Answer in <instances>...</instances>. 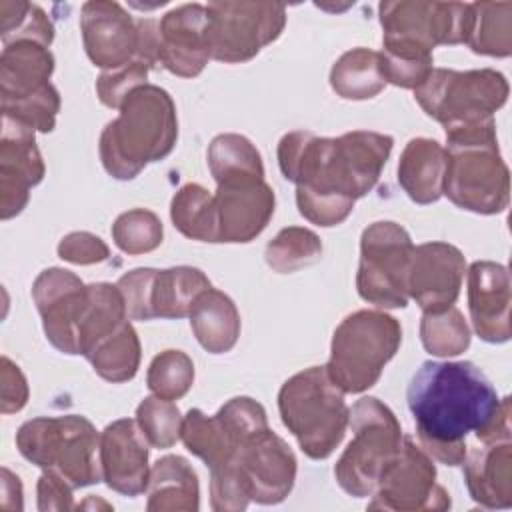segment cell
Masks as SVG:
<instances>
[{"label": "cell", "instance_id": "cell-1", "mask_svg": "<svg viewBox=\"0 0 512 512\" xmlns=\"http://www.w3.org/2000/svg\"><path fill=\"white\" fill-rule=\"evenodd\" d=\"M392 146V136L372 130H352L338 138L294 130L278 142V166L296 184L298 212L330 228L342 224L354 202L376 186Z\"/></svg>", "mask_w": 512, "mask_h": 512}, {"label": "cell", "instance_id": "cell-2", "mask_svg": "<svg viewBox=\"0 0 512 512\" xmlns=\"http://www.w3.org/2000/svg\"><path fill=\"white\" fill-rule=\"evenodd\" d=\"M406 402L420 448L446 466L464 462L470 432L478 442L510 440V398H498L472 362H422L410 378Z\"/></svg>", "mask_w": 512, "mask_h": 512}, {"label": "cell", "instance_id": "cell-3", "mask_svg": "<svg viewBox=\"0 0 512 512\" xmlns=\"http://www.w3.org/2000/svg\"><path fill=\"white\" fill-rule=\"evenodd\" d=\"M118 110V118L100 134L98 152L112 178L132 180L146 164L172 152L178 140L176 106L164 88L146 82L134 88Z\"/></svg>", "mask_w": 512, "mask_h": 512}, {"label": "cell", "instance_id": "cell-4", "mask_svg": "<svg viewBox=\"0 0 512 512\" xmlns=\"http://www.w3.org/2000/svg\"><path fill=\"white\" fill-rule=\"evenodd\" d=\"M444 132L448 146L442 194L476 214L506 210L510 176L498 150L494 118Z\"/></svg>", "mask_w": 512, "mask_h": 512}, {"label": "cell", "instance_id": "cell-5", "mask_svg": "<svg viewBox=\"0 0 512 512\" xmlns=\"http://www.w3.org/2000/svg\"><path fill=\"white\" fill-rule=\"evenodd\" d=\"M282 424L312 460L328 458L342 442L350 408L326 366H310L290 376L278 392Z\"/></svg>", "mask_w": 512, "mask_h": 512}, {"label": "cell", "instance_id": "cell-6", "mask_svg": "<svg viewBox=\"0 0 512 512\" xmlns=\"http://www.w3.org/2000/svg\"><path fill=\"white\" fill-rule=\"evenodd\" d=\"M16 446L28 462L58 472L72 488H84L104 480L100 434L86 416L32 418L18 428Z\"/></svg>", "mask_w": 512, "mask_h": 512}, {"label": "cell", "instance_id": "cell-7", "mask_svg": "<svg viewBox=\"0 0 512 512\" xmlns=\"http://www.w3.org/2000/svg\"><path fill=\"white\" fill-rule=\"evenodd\" d=\"M402 342L400 322L382 310H356L334 330L326 370L344 394L372 388Z\"/></svg>", "mask_w": 512, "mask_h": 512}, {"label": "cell", "instance_id": "cell-8", "mask_svg": "<svg viewBox=\"0 0 512 512\" xmlns=\"http://www.w3.org/2000/svg\"><path fill=\"white\" fill-rule=\"evenodd\" d=\"M378 12L384 58L432 64L436 46L466 42L470 4L400 0L382 2Z\"/></svg>", "mask_w": 512, "mask_h": 512}, {"label": "cell", "instance_id": "cell-9", "mask_svg": "<svg viewBox=\"0 0 512 512\" xmlns=\"http://www.w3.org/2000/svg\"><path fill=\"white\" fill-rule=\"evenodd\" d=\"M352 440L334 466L340 488L354 496H372L384 468L402 446V428L394 412L374 396L360 398L348 418Z\"/></svg>", "mask_w": 512, "mask_h": 512}, {"label": "cell", "instance_id": "cell-10", "mask_svg": "<svg viewBox=\"0 0 512 512\" xmlns=\"http://www.w3.org/2000/svg\"><path fill=\"white\" fill-rule=\"evenodd\" d=\"M508 92L506 76L492 68L464 72L432 68L414 88V98L444 130H452L494 118V112L506 104Z\"/></svg>", "mask_w": 512, "mask_h": 512}, {"label": "cell", "instance_id": "cell-11", "mask_svg": "<svg viewBox=\"0 0 512 512\" xmlns=\"http://www.w3.org/2000/svg\"><path fill=\"white\" fill-rule=\"evenodd\" d=\"M412 250V238L400 224L390 220L370 224L360 238L356 274L360 298L378 308H406Z\"/></svg>", "mask_w": 512, "mask_h": 512}, {"label": "cell", "instance_id": "cell-12", "mask_svg": "<svg viewBox=\"0 0 512 512\" xmlns=\"http://www.w3.org/2000/svg\"><path fill=\"white\" fill-rule=\"evenodd\" d=\"M208 36L212 58L226 64L252 60L286 26V8L278 2H210Z\"/></svg>", "mask_w": 512, "mask_h": 512}, {"label": "cell", "instance_id": "cell-13", "mask_svg": "<svg viewBox=\"0 0 512 512\" xmlns=\"http://www.w3.org/2000/svg\"><path fill=\"white\" fill-rule=\"evenodd\" d=\"M450 504V494L436 484V468L430 456L410 436H404L398 454L384 468L368 508L418 512L448 510Z\"/></svg>", "mask_w": 512, "mask_h": 512}, {"label": "cell", "instance_id": "cell-14", "mask_svg": "<svg viewBox=\"0 0 512 512\" xmlns=\"http://www.w3.org/2000/svg\"><path fill=\"white\" fill-rule=\"evenodd\" d=\"M246 496L258 504H278L294 488L296 456L270 428L244 440L230 458Z\"/></svg>", "mask_w": 512, "mask_h": 512}, {"label": "cell", "instance_id": "cell-15", "mask_svg": "<svg viewBox=\"0 0 512 512\" xmlns=\"http://www.w3.org/2000/svg\"><path fill=\"white\" fill-rule=\"evenodd\" d=\"M32 298L48 342L64 354H78V326L88 302V284L70 270L46 268L32 284Z\"/></svg>", "mask_w": 512, "mask_h": 512}, {"label": "cell", "instance_id": "cell-16", "mask_svg": "<svg viewBox=\"0 0 512 512\" xmlns=\"http://www.w3.org/2000/svg\"><path fill=\"white\" fill-rule=\"evenodd\" d=\"M466 274L464 254L448 242H424L414 246L408 270V298L416 300L424 314L448 310L458 300Z\"/></svg>", "mask_w": 512, "mask_h": 512}, {"label": "cell", "instance_id": "cell-17", "mask_svg": "<svg viewBox=\"0 0 512 512\" xmlns=\"http://www.w3.org/2000/svg\"><path fill=\"white\" fill-rule=\"evenodd\" d=\"M218 242L246 244L262 234L274 216L276 196L264 178H230L214 192Z\"/></svg>", "mask_w": 512, "mask_h": 512}, {"label": "cell", "instance_id": "cell-18", "mask_svg": "<svg viewBox=\"0 0 512 512\" xmlns=\"http://www.w3.org/2000/svg\"><path fill=\"white\" fill-rule=\"evenodd\" d=\"M44 162L34 130L14 118L2 116L0 136V216L8 220L24 210L30 188L44 178Z\"/></svg>", "mask_w": 512, "mask_h": 512}, {"label": "cell", "instance_id": "cell-19", "mask_svg": "<svg viewBox=\"0 0 512 512\" xmlns=\"http://www.w3.org/2000/svg\"><path fill=\"white\" fill-rule=\"evenodd\" d=\"M80 32L84 50L98 68L114 70L138 56V22L118 2H86L80 12Z\"/></svg>", "mask_w": 512, "mask_h": 512}, {"label": "cell", "instance_id": "cell-20", "mask_svg": "<svg viewBox=\"0 0 512 512\" xmlns=\"http://www.w3.org/2000/svg\"><path fill=\"white\" fill-rule=\"evenodd\" d=\"M210 58L206 6L182 4L158 20V64L168 72L194 78Z\"/></svg>", "mask_w": 512, "mask_h": 512}, {"label": "cell", "instance_id": "cell-21", "mask_svg": "<svg viewBox=\"0 0 512 512\" xmlns=\"http://www.w3.org/2000/svg\"><path fill=\"white\" fill-rule=\"evenodd\" d=\"M148 440L132 418L108 424L100 434L102 478L108 488L124 496H138L148 490Z\"/></svg>", "mask_w": 512, "mask_h": 512}, {"label": "cell", "instance_id": "cell-22", "mask_svg": "<svg viewBox=\"0 0 512 512\" xmlns=\"http://www.w3.org/2000/svg\"><path fill=\"white\" fill-rule=\"evenodd\" d=\"M468 272V310L474 332L490 344L508 342L510 330V276L506 266L476 260Z\"/></svg>", "mask_w": 512, "mask_h": 512}, {"label": "cell", "instance_id": "cell-23", "mask_svg": "<svg viewBox=\"0 0 512 512\" xmlns=\"http://www.w3.org/2000/svg\"><path fill=\"white\" fill-rule=\"evenodd\" d=\"M470 498L482 508L512 506V442L488 440L472 446L464 458Z\"/></svg>", "mask_w": 512, "mask_h": 512}, {"label": "cell", "instance_id": "cell-24", "mask_svg": "<svg viewBox=\"0 0 512 512\" xmlns=\"http://www.w3.org/2000/svg\"><path fill=\"white\" fill-rule=\"evenodd\" d=\"M54 56L48 46L18 40L6 44L0 56V104L28 98L50 84Z\"/></svg>", "mask_w": 512, "mask_h": 512}, {"label": "cell", "instance_id": "cell-25", "mask_svg": "<svg viewBox=\"0 0 512 512\" xmlns=\"http://www.w3.org/2000/svg\"><path fill=\"white\" fill-rule=\"evenodd\" d=\"M446 148L432 138H412L398 160V182L416 204L440 200L444 188Z\"/></svg>", "mask_w": 512, "mask_h": 512}, {"label": "cell", "instance_id": "cell-26", "mask_svg": "<svg viewBox=\"0 0 512 512\" xmlns=\"http://www.w3.org/2000/svg\"><path fill=\"white\" fill-rule=\"evenodd\" d=\"M200 486L194 468L182 456H162L150 470L148 512H196Z\"/></svg>", "mask_w": 512, "mask_h": 512}, {"label": "cell", "instance_id": "cell-27", "mask_svg": "<svg viewBox=\"0 0 512 512\" xmlns=\"http://www.w3.org/2000/svg\"><path fill=\"white\" fill-rule=\"evenodd\" d=\"M188 316L192 332L206 352L224 354L236 346L242 328L240 312L222 290L208 288L202 292Z\"/></svg>", "mask_w": 512, "mask_h": 512}, {"label": "cell", "instance_id": "cell-28", "mask_svg": "<svg viewBox=\"0 0 512 512\" xmlns=\"http://www.w3.org/2000/svg\"><path fill=\"white\" fill-rule=\"evenodd\" d=\"M126 320V304L116 284H88V302L78 326V354L88 358Z\"/></svg>", "mask_w": 512, "mask_h": 512}, {"label": "cell", "instance_id": "cell-29", "mask_svg": "<svg viewBox=\"0 0 512 512\" xmlns=\"http://www.w3.org/2000/svg\"><path fill=\"white\" fill-rule=\"evenodd\" d=\"M210 286L208 276L194 266L156 270L152 282V318L178 320L190 314L196 298Z\"/></svg>", "mask_w": 512, "mask_h": 512}, {"label": "cell", "instance_id": "cell-30", "mask_svg": "<svg viewBox=\"0 0 512 512\" xmlns=\"http://www.w3.org/2000/svg\"><path fill=\"white\" fill-rule=\"evenodd\" d=\"M330 86L344 100H368L386 86L380 56L370 48L344 52L330 70Z\"/></svg>", "mask_w": 512, "mask_h": 512}, {"label": "cell", "instance_id": "cell-31", "mask_svg": "<svg viewBox=\"0 0 512 512\" xmlns=\"http://www.w3.org/2000/svg\"><path fill=\"white\" fill-rule=\"evenodd\" d=\"M472 52L506 58L512 52V4L510 2H474L470 4V22L466 42Z\"/></svg>", "mask_w": 512, "mask_h": 512}, {"label": "cell", "instance_id": "cell-32", "mask_svg": "<svg viewBox=\"0 0 512 512\" xmlns=\"http://www.w3.org/2000/svg\"><path fill=\"white\" fill-rule=\"evenodd\" d=\"M170 218L174 228L190 240L218 242V212L214 194L204 186L188 182L170 202Z\"/></svg>", "mask_w": 512, "mask_h": 512}, {"label": "cell", "instance_id": "cell-33", "mask_svg": "<svg viewBox=\"0 0 512 512\" xmlns=\"http://www.w3.org/2000/svg\"><path fill=\"white\" fill-rule=\"evenodd\" d=\"M180 440L184 442L186 450L198 456L210 470L226 464L238 448L222 420L216 414L206 416L198 408L186 412Z\"/></svg>", "mask_w": 512, "mask_h": 512}, {"label": "cell", "instance_id": "cell-34", "mask_svg": "<svg viewBox=\"0 0 512 512\" xmlns=\"http://www.w3.org/2000/svg\"><path fill=\"white\" fill-rule=\"evenodd\" d=\"M140 340L134 326L126 320L114 334L86 358L94 372L114 384L128 382L136 376L140 366Z\"/></svg>", "mask_w": 512, "mask_h": 512}, {"label": "cell", "instance_id": "cell-35", "mask_svg": "<svg viewBox=\"0 0 512 512\" xmlns=\"http://www.w3.org/2000/svg\"><path fill=\"white\" fill-rule=\"evenodd\" d=\"M208 168L216 184L230 178H264L260 152L240 134H218L210 142Z\"/></svg>", "mask_w": 512, "mask_h": 512}, {"label": "cell", "instance_id": "cell-36", "mask_svg": "<svg viewBox=\"0 0 512 512\" xmlns=\"http://www.w3.org/2000/svg\"><path fill=\"white\" fill-rule=\"evenodd\" d=\"M264 258L274 272L290 274L318 262L322 258V242L308 228L288 226L266 244Z\"/></svg>", "mask_w": 512, "mask_h": 512}, {"label": "cell", "instance_id": "cell-37", "mask_svg": "<svg viewBox=\"0 0 512 512\" xmlns=\"http://www.w3.org/2000/svg\"><path fill=\"white\" fill-rule=\"evenodd\" d=\"M420 340L432 356L450 358L462 354L470 346V328L462 312L450 306L448 310L422 316Z\"/></svg>", "mask_w": 512, "mask_h": 512}, {"label": "cell", "instance_id": "cell-38", "mask_svg": "<svg viewBox=\"0 0 512 512\" xmlns=\"http://www.w3.org/2000/svg\"><path fill=\"white\" fill-rule=\"evenodd\" d=\"M0 32L4 46L18 40H32L50 46L54 40V26L44 10L20 0L0 2Z\"/></svg>", "mask_w": 512, "mask_h": 512}, {"label": "cell", "instance_id": "cell-39", "mask_svg": "<svg viewBox=\"0 0 512 512\" xmlns=\"http://www.w3.org/2000/svg\"><path fill=\"white\" fill-rule=\"evenodd\" d=\"M194 384V362L182 350H164L148 366L146 386L164 400L182 398Z\"/></svg>", "mask_w": 512, "mask_h": 512}, {"label": "cell", "instance_id": "cell-40", "mask_svg": "<svg viewBox=\"0 0 512 512\" xmlns=\"http://www.w3.org/2000/svg\"><path fill=\"white\" fill-rule=\"evenodd\" d=\"M164 228L160 218L146 208H132L122 212L112 224L114 244L130 254H146L162 244Z\"/></svg>", "mask_w": 512, "mask_h": 512}, {"label": "cell", "instance_id": "cell-41", "mask_svg": "<svg viewBox=\"0 0 512 512\" xmlns=\"http://www.w3.org/2000/svg\"><path fill=\"white\" fill-rule=\"evenodd\" d=\"M182 420L178 406L172 400H164L160 396L144 398L136 408V422L154 448H170L180 440Z\"/></svg>", "mask_w": 512, "mask_h": 512}, {"label": "cell", "instance_id": "cell-42", "mask_svg": "<svg viewBox=\"0 0 512 512\" xmlns=\"http://www.w3.org/2000/svg\"><path fill=\"white\" fill-rule=\"evenodd\" d=\"M0 108H2V116L14 118L30 126L32 130L52 132L56 124V116L60 112V94L52 84H48L40 92L16 102H4L0 104Z\"/></svg>", "mask_w": 512, "mask_h": 512}, {"label": "cell", "instance_id": "cell-43", "mask_svg": "<svg viewBox=\"0 0 512 512\" xmlns=\"http://www.w3.org/2000/svg\"><path fill=\"white\" fill-rule=\"evenodd\" d=\"M216 416L222 420L234 442L240 446L244 440L264 432L268 428L266 410L260 402L248 396H236L230 398Z\"/></svg>", "mask_w": 512, "mask_h": 512}, {"label": "cell", "instance_id": "cell-44", "mask_svg": "<svg viewBox=\"0 0 512 512\" xmlns=\"http://www.w3.org/2000/svg\"><path fill=\"white\" fill-rule=\"evenodd\" d=\"M148 70L150 66L138 58L120 68L104 70L96 80V94L100 102L108 108H120L134 88L146 84Z\"/></svg>", "mask_w": 512, "mask_h": 512}, {"label": "cell", "instance_id": "cell-45", "mask_svg": "<svg viewBox=\"0 0 512 512\" xmlns=\"http://www.w3.org/2000/svg\"><path fill=\"white\" fill-rule=\"evenodd\" d=\"M156 276V268H134L120 276L116 282L124 304L128 320H152V282Z\"/></svg>", "mask_w": 512, "mask_h": 512}, {"label": "cell", "instance_id": "cell-46", "mask_svg": "<svg viewBox=\"0 0 512 512\" xmlns=\"http://www.w3.org/2000/svg\"><path fill=\"white\" fill-rule=\"evenodd\" d=\"M58 256L72 264H98L110 256L108 244L92 232H70L58 244Z\"/></svg>", "mask_w": 512, "mask_h": 512}, {"label": "cell", "instance_id": "cell-47", "mask_svg": "<svg viewBox=\"0 0 512 512\" xmlns=\"http://www.w3.org/2000/svg\"><path fill=\"white\" fill-rule=\"evenodd\" d=\"M28 402V382L20 366L14 364L8 356H2L0 370V410L2 414L18 412Z\"/></svg>", "mask_w": 512, "mask_h": 512}, {"label": "cell", "instance_id": "cell-48", "mask_svg": "<svg viewBox=\"0 0 512 512\" xmlns=\"http://www.w3.org/2000/svg\"><path fill=\"white\" fill-rule=\"evenodd\" d=\"M72 486L54 470H44L38 480V508L40 510H70Z\"/></svg>", "mask_w": 512, "mask_h": 512}, {"label": "cell", "instance_id": "cell-49", "mask_svg": "<svg viewBox=\"0 0 512 512\" xmlns=\"http://www.w3.org/2000/svg\"><path fill=\"white\" fill-rule=\"evenodd\" d=\"M8 498H14L18 508L22 510V484H20V478L14 476L8 468H2V508L6 506Z\"/></svg>", "mask_w": 512, "mask_h": 512}]
</instances>
